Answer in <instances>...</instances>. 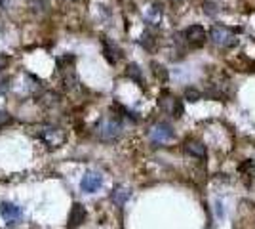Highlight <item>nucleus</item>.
<instances>
[{"instance_id": "1", "label": "nucleus", "mask_w": 255, "mask_h": 229, "mask_svg": "<svg viewBox=\"0 0 255 229\" xmlns=\"http://www.w3.org/2000/svg\"><path fill=\"white\" fill-rule=\"evenodd\" d=\"M34 136L48 147V149H59L65 142H67V134L63 128L59 126H52V124H42L34 128Z\"/></svg>"}, {"instance_id": "2", "label": "nucleus", "mask_w": 255, "mask_h": 229, "mask_svg": "<svg viewBox=\"0 0 255 229\" xmlns=\"http://www.w3.org/2000/svg\"><path fill=\"white\" fill-rule=\"evenodd\" d=\"M210 38L217 46H223V48H233V46L238 44L234 33L229 27H225V25H213L212 29H210Z\"/></svg>"}, {"instance_id": "3", "label": "nucleus", "mask_w": 255, "mask_h": 229, "mask_svg": "<svg viewBox=\"0 0 255 229\" xmlns=\"http://www.w3.org/2000/svg\"><path fill=\"white\" fill-rule=\"evenodd\" d=\"M97 136L103 142H113L120 136V122L117 119H103L97 126Z\"/></svg>"}, {"instance_id": "4", "label": "nucleus", "mask_w": 255, "mask_h": 229, "mask_svg": "<svg viewBox=\"0 0 255 229\" xmlns=\"http://www.w3.org/2000/svg\"><path fill=\"white\" fill-rule=\"evenodd\" d=\"M171 138H173V130H171V126L168 122H158V124H154L152 128H150V140L152 143H168L171 142Z\"/></svg>"}, {"instance_id": "5", "label": "nucleus", "mask_w": 255, "mask_h": 229, "mask_svg": "<svg viewBox=\"0 0 255 229\" xmlns=\"http://www.w3.org/2000/svg\"><path fill=\"white\" fill-rule=\"evenodd\" d=\"M183 36H185V40L191 44V46H202L208 40V33H206V29H204L202 25H191V27H187Z\"/></svg>"}, {"instance_id": "6", "label": "nucleus", "mask_w": 255, "mask_h": 229, "mask_svg": "<svg viewBox=\"0 0 255 229\" xmlns=\"http://www.w3.org/2000/svg\"><path fill=\"white\" fill-rule=\"evenodd\" d=\"M101 186H103V176L99 172H86L80 182V187L84 193H96Z\"/></svg>"}, {"instance_id": "7", "label": "nucleus", "mask_w": 255, "mask_h": 229, "mask_svg": "<svg viewBox=\"0 0 255 229\" xmlns=\"http://www.w3.org/2000/svg\"><path fill=\"white\" fill-rule=\"evenodd\" d=\"M0 216L8 224H17L21 220L23 212L21 208L17 205H13V203H0Z\"/></svg>"}, {"instance_id": "8", "label": "nucleus", "mask_w": 255, "mask_h": 229, "mask_svg": "<svg viewBox=\"0 0 255 229\" xmlns=\"http://www.w3.org/2000/svg\"><path fill=\"white\" fill-rule=\"evenodd\" d=\"M185 153L194 157V159H198V161H204L206 155H208L206 145L202 142H196V140H189V142L185 143Z\"/></svg>"}, {"instance_id": "9", "label": "nucleus", "mask_w": 255, "mask_h": 229, "mask_svg": "<svg viewBox=\"0 0 255 229\" xmlns=\"http://www.w3.org/2000/svg\"><path fill=\"white\" fill-rule=\"evenodd\" d=\"M84 220H86V208L80 203H75L73 208H71V214H69V229L78 228Z\"/></svg>"}, {"instance_id": "10", "label": "nucleus", "mask_w": 255, "mask_h": 229, "mask_svg": "<svg viewBox=\"0 0 255 229\" xmlns=\"http://www.w3.org/2000/svg\"><path fill=\"white\" fill-rule=\"evenodd\" d=\"M103 50H105V57L109 63H117L118 59L122 57V52H120V48H118L115 42H111L109 38H103Z\"/></svg>"}, {"instance_id": "11", "label": "nucleus", "mask_w": 255, "mask_h": 229, "mask_svg": "<svg viewBox=\"0 0 255 229\" xmlns=\"http://www.w3.org/2000/svg\"><path fill=\"white\" fill-rule=\"evenodd\" d=\"M238 174L244 178L246 182L250 180V184H252V180H254L255 176V161L254 159H248V161H244V163L238 166Z\"/></svg>"}, {"instance_id": "12", "label": "nucleus", "mask_w": 255, "mask_h": 229, "mask_svg": "<svg viewBox=\"0 0 255 229\" xmlns=\"http://www.w3.org/2000/svg\"><path fill=\"white\" fill-rule=\"evenodd\" d=\"M111 199H113V203H115V205L124 207V205H126V201L129 199V189H126V187H122V186L115 187V191L111 193Z\"/></svg>"}, {"instance_id": "13", "label": "nucleus", "mask_w": 255, "mask_h": 229, "mask_svg": "<svg viewBox=\"0 0 255 229\" xmlns=\"http://www.w3.org/2000/svg\"><path fill=\"white\" fill-rule=\"evenodd\" d=\"M126 75H128V78H131L133 82H137L139 86H143V84H145V80H143V75H141V69H139L135 63H129V65H128Z\"/></svg>"}, {"instance_id": "14", "label": "nucleus", "mask_w": 255, "mask_h": 229, "mask_svg": "<svg viewBox=\"0 0 255 229\" xmlns=\"http://www.w3.org/2000/svg\"><path fill=\"white\" fill-rule=\"evenodd\" d=\"M160 19H162V4H152V8L147 11V23L158 25Z\"/></svg>"}, {"instance_id": "15", "label": "nucleus", "mask_w": 255, "mask_h": 229, "mask_svg": "<svg viewBox=\"0 0 255 229\" xmlns=\"http://www.w3.org/2000/svg\"><path fill=\"white\" fill-rule=\"evenodd\" d=\"M175 101H177V98L175 96H171L170 92H162V96H160V107L164 111H170L173 109V105H175Z\"/></svg>"}, {"instance_id": "16", "label": "nucleus", "mask_w": 255, "mask_h": 229, "mask_svg": "<svg viewBox=\"0 0 255 229\" xmlns=\"http://www.w3.org/2000/svg\"><path fill=\"white\" fill-rule=\"evenodd\" d=\"M150 67H152V75L156 76L160 82H168V69H166V67L156 63V61H152Z\"/></svg>"}, {"instance_id": "17", "label": "nucleus", "mask_w": 255, "mask_h": 229, "mask_svg": "<svg viewBox=\"0 0 255 229\" xmlns=\"http://www.w3.org/2000/svg\"><path fill=\"white\" fill-rule=\"evenodd\" d=\"M57 101H59V98H57V94H53V92H46V94L40 96V103L46 105V107H53V105H57Z\"/></svg>"}, {"instance_id": "18", "label": "nucleus", "mask_w": 255, "mask_h": 229, "mask_svg": "<svg viewBox=\"0 0 255 229\" xmlns=\"http://www.w3.org/2000/svg\"><path fill=\"white\" fill-rule=\"evenodd\" d=\"M185 98L189 99V101H192V103H194V101L202 99V94H200L198 90H194V88H187V90H185Z\"/></svg>"}, {"instance_id": "19", "label": "nucleus", "mask_w": 255, "mask_h": 229, "mask_svg": "<svg viewBox=\"0 0 255 229\" xmlns=\"http://www.w3.org/2000/svg\"><path fill=\"white\" fill-rule=\"evenodd\" d=\"M8 65H10V57L6 54H0V73H2L4 69H8Z\"/></svg>"}, {"instance_id": "20", "label": "nucleus", "mask_w": 255, "mask_h": 229, "mask_svg": "<svg viewBox=\"0 0 255 229\" xmlns=\"http://www.w3.org/2000/svg\"><path fill=\"white\" fill-rule=\"evenodd\" d=\"M11 122V117L8 113H4V111H0V126H4V124H10Z\"/></svg>"}, {"instance_id": "21", "label": "nucleus", "mask_w": 255, "mask_h": 229, "mask_svg": "<svg viewBox=\"0 0 255 229\" xmlns=\"http://www.w3.org/2000/svg\"><path fill=\"white\" fill-rule=\"evenodd\" d=\"M6 4V0H0V6H4Z\"/></svg>"}]
</instances>
